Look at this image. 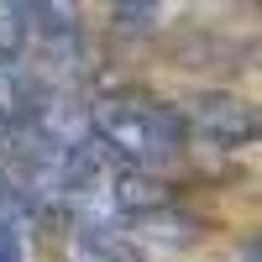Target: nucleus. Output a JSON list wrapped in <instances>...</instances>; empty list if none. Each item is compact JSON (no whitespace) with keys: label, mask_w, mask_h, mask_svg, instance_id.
Returning a JSON list of instances; mask_svg holds the SVG:
<instances>
[{"label":"nucleus","mask_w":262,"mask_h":262,"mask_svg":"<svg viewBox=\"0 0 262 262\" xmlns=\"http://www.w3.org/2000/svg\"><path fill=\"white\" fill-rule=\"evenodd\" d=\"M95 137L100 147L121 152L131 163H152V158H173L189 137V121L168 105H126V100H111L105 111L95 116Z\"/></svg>","instance_id":"nucleus-1"},{"label":"nucleus","mask_w":262,"mask_h":262,"mask_svg":"<svg viewBox=\"0 0 262 262\" xmlns=\"http://www.w3.org/2000/svg\"><path fill=\"white\" fill-rule=\"evenodd\" d=\"M189 131H200L205 142L215 147H247L262 137V116L252 100H236V95H200L189 105Z\"/></svg>","instance_id":"nucleus-2"},{"label":"nucleus","mask_w":262,"mask_h":262,"mask_svg":"<svg viewBox=\"0 0 262 262\" xmlns=\"http://www.w3.org/2000/svg\"><path fill=\"white\" fill-rule=\"evenodd\" d=\"M111 205L121 215H158V210H168V189L158 179H142V173H121L111 184Z\"/></svg>","instance_id":"nucleus-3"},{"label":"nucleus","mask_w":262,"mask_h":262,"mask_svg":"<svg viewBox=\"0 0 262 262\" xmlns=\"http://www.w3.org/2000/svg\"><path fill=\"white\" fill-rule=\"evenodd\" d=\"M142 231L152 236V242H168V247H184V242H194V236H200V226H194V221H184V215H168V210L142 215Z\"/></svg>","instance_id":"nucleus-4"},{"label":"nucleus","mask_w":262,"mask_h":262,"mask_svg":"<svg viewBox=\"0 0 262 262\" xmlns=\"http://www.w3.org/2000/svg\"><path fill=\"white\" fill-rule=\"evenodd\" d=\"M0 262H21V236H16V221H11V200L0 194Z\"/></svg>","instance_id":"nucleus-5"},{"label":"nucleus","mask_w":262,"mask_h":262,"mask_svg":"<svg viewBox=\"0 0 262 262\" xmlns=\"http://www.w3.org/2000/svg\"><path fill=\"white\" fill-rule=\"evenodd\" d=\"M116 21H126V27H152V21H158V6H116Z\"/></svg>","instance_id":"nucleus-6"},{"label":"nucleus","mask_w":262,"mask_h":262,"mask_svg":"<svg viewBox=\"0 0 262 262\" xmlns=\"http://www.w3.org/2000/svg\"><path fill=\"white\" fill-rule=\"evenodd\" d=\"M242 262H262V242H247L242 247Z\"/></svg>","instance_id":"nucleus-7"}]
</instances>
